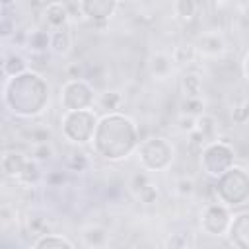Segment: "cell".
I'll return each instance as SVG.
<instances>
[{"mask_svg":"<svg viewBox=\"0 0 249 249\" xmlns=\"http://www.w3.org/2000/svg\"><path fill=\"white\" fill-rule=\"evenodd\" d=\"M138 144V128L134 121L121 113L105 115L97 121L93 134V150L109 161L126 158Z\"/></svg>","mask_w":249,"mask_h":249,"instance_id":"cell-1","label":"cell"},{"mask_svg":"<svg viewBox=\"0 0 249 249\" xmlns=\"http://www.w3.org/2000/svg\"><path fill=\"white\" fill-rule=\"evenodd\" d=\"M216 196L226 206H239L249 198V173L241 167H231L214 185Z\"/></svg>","mask_w":249,"mask_h":249,"instance_id":"cell-2","label":"cell"},{"mask_svg":"<svg viewBox=\"0 0 249 249\" xmlns=\"http://www.w3.org/2000/svg\"><path fill=\"white\" fill-rule=\"evenodd\" d=\"M97 126L95 113L91 109L86 111H64L60 117V130L62 136L74 144H86L93 138Z\"/></svg>","mask_w":249,"mask_h":249,"instance_id":"cell-3","label":"cell"},{"mask_svg":"<svg viewBox=\"0 0 249 249\" xmlns=\"http://www.w3.org/2000/svg\"><path fill=\"white\" fill-rule=\"evenodd\" d=\"M138 158L148 171H165L173 161V146L163 136H150L142 140L138 148Z\"/></svg>","mask_w":249,"mask_h":249,"instance_id":"cell-4","label":"cell"},{"mask_svg":"<svg viewBox=\"0 0 249 249\" xmlns=\"http://www.w3.org/2000/svg\"><path fill=\"white\" fill-rule=\"evenodd\" d=\"M235 152L233 148L224 140H214L204 146L200 154V167L210 177H222L226 171L233 167Z\"/></svg>","mask_w":249,"mask_h":249,"instance_id":"cell-5","label":"cell"},{"mask_svg":"<svg viewBox=\"0 0 249 249\" xmlns=\"http://www.w3.org/2000/svg\"><path fill=\"white\" fill-rule=\"evenodd\" d=\"M93 103L95 95L88 80H68L60 88V105L64 111H86Z\"/></svg>","mask_w":249,"mask_h":249,"instance_id":"cell-6","label":"cell"},{"mask_svg":"<svg viewBox=\"0 0 249 249\" xmlns=\"http://www.w3.org/2000/svg\"><path fill=\"white\" fill-rule=\"evenodd\" d=\"M231 220L233 218L228 206L222 202H206L200 210V228L210 237H222L226 231H230Z\"/></svg>","mask_w":249,"mask_h":249,"instance_id":"cell-7","label":"cell"},{"mask_svg":"<svg viewBox=\"0 0 249 249\" xmlns=\"http://www.w3.org/2000/svg\"><path fill=\"white\" fill-rule=\"evenodd\" d=\"M196 51H198V56H206V58H224L226 53H228V41H226V35L218 29V27H212V29H206L198 35V41H196Z\"/></svg>","mask_w":249,"mask_h":249,"instance_id":"cell-8","label":"cell"},{"mask_svg":"<svg viewBox=\"0 0 249 249\" xmlns=\"http://www.w3.org/2000/svg\"><path fill=\"white\" fill-rule=\"evenodd\" d=\"M41 16H43L45 29H49L51 33L56 31V29L68 27V23H70V12H68V6L64 2H49V4H45Z\"/></svg>","mask_w":249,"mask_h":249,"instance_id":"cell-9","label":"cell"},{"mask_svg":"<svg viewBox=\"0 0 249 249\" xmlns=\"http://www.w3.org/2000/svg\"><path fill=\"white\" fill-rule=\"evenodd\" d=\"M119 4L117 2H107V0H93V2H80V10L82 16L89 21H93L95 25L105 23L115 12H117Z\"/></svg>","mask_w":249,"mask_h":249,"instance_id":"cell-10","label":"cell"},{"mask_svg":"<svg viewBox=\"0 0 249 249\" xmlns=\"http://www.w3.org/2000/svg\"><path fill=\"white\" fill-rule=\"evenodd\" d=\"M173 66H175L173 56H171V53H165V51H156L148 58V72L156 82L169 80L173 74Z\"/></svg>","mask_w":249,"mask_h":249,"instance_id":"cell-11","label":"cell"},{"mask_svg":"<svg viewBox=\"0 0 249 249\" xmlns=\"http://www.w3.org/2000/svg\"><path fill=\"white\" fill-rule=\"evenodd\" d=\"M80 239L84 243V247L88 249H107L111 235L109 230L99 226V224H88L80 230Z\"/></svg>","mask_w":249,"mask_h":249,"instance_id":"cell-12","label":"cell"},{"mask_svg":"<svg viewBox=\"0 0 249 249\" xmlns=\"http://www.w3.org/2000/svg\"><path fill=\"white\" fill-rule=\"evenodd\" d=\"M230 241L237 249H249V212L233 216L230 226Z\"/></svg>","mask_w":249,"mask_h":249,"instance_id":"cell-13","label":"cell"},{"mask_svg":"<svg viewBox=\"0 0 249 249\" xmlns=\"http://www.w3.org/2000/svg\"><path fill=\"white\" fill-rule=\"evenodd\" d=\"M27 158H25V154H21V152H18V150H10V152H4V156H2V173H4V177H8V179H18L19 181V177H21V173L25 171V167H27Z\"/></svg>","mask_w":249,"mask_h":249,"instance_id":"cell-14","label":"cell"},{"mask_svg":"<svg viewBox=\"0 0 249 249\" xmlns=\"http://www.w3.org/2000/svg\"><path fill=\"white\" fill-rule=\"evenodd\" d=\"M179 89L183 93V99H202L204 95V84L198 72L187 70L183 72L181 80H179Z\"/></svg>","mask_w":249,"mask_h":249,"instance_id":"cell-15","label":"cell"},{"mask_svg":"<svg viewBox=\"0 0 249 249\" xmlns=\"http://www.w3.org/2000/svg\"><path fill=\"white\" fill-rule=\"evenodd\" d=\"M25 49L31 54H35V56L45 54L51 49V31L45 29V27H39V29L29 31L25 35Z\"/></svg>","mask_w":249,"mask_h":249,"instance_id":"cell-16","label":"cell"},{"mask_svg":"<svg viewBox=\"0 0 249 249\" xmlns=\"http://www.w3.org/2000/svg\"><path fill=\"white\" fill-rule=\"evenodd\" d=\"M72 45H74V35L70 31V27H62V29H56L51 33V51L56 56H66L70 53Z\"/></svg>","mask_w":249,"mask_h":249,"instance_id":"cell-17","label":"cell"},{"mask_svg":"<svg viewBox=\"0 0 249 249\" xmlns=\"http://www.w3.org/2000/svg\"><path fill=\"white\" fill-rule=\"evenodd\" d=\"M171 56H173V62L177 66H191L198 58V51H196V45L195 43L185 41V43H179V45L173 47Z\"/></svg>","mask_w":249,"mask_h":249,"instance_id":"cell-18","label":"cell"},{"mask_svg":"<svg viewBox=\"0 0 249 249\" xmlns=\"http://www.w3.org/2000/svg\"><path fill=\"white\" fill-rule=\"evenodd\" d=\"M95 103H97V107H99L101 111H107V113L111 115V113H117V111L123 107L124 95H123L119 89H105V91L99 93V97L95 99Z\"/></svg>","mask_w":249,"mask_h":249,"instance_id":"cell-19","label":"cell"},{"mask_svg":"<svg viewBox=\"0 0 249 249\" xmlns=\"http://www.w3.org/2000/svg\"><path fill=\"white\" fill-rule=\"evenodd\" d=\"M218 130H220V126H218V121H216L214 115L202 113L200 117H196V132L202 134V138H204L208 144L216 140Z\"/></svg>","mask_w":249,"mask_h":249,"instance_id":"cell-20","label":"cell"},{"mask_svg":"<svg viewBox=\"0 0 249 249\" xmlns=\"http://www.w3.org/2000/svg\"><path fill=\"white\" fill-rule=\"evenodd\" d=\"M2 70H4V76L6 78H16V76H21L27 72V60L19 54V53H12L4 58V64H2Z\"/></svg>","mask_w":249,"mask_h":249,"instance_id":"cell-21","label":"cell"},{"mask_svg":"<svg viewBox=\"0 0 249 249\" xmlns=\"http://www.w3.org/2000/svg\"><path fill=\"white\" fill-rule=\"evenodd\" d=\"M171 12L179 21L187 23V21L195 19V16L198 12V4L193 2V0H177V2L171 4Z\"/></svg>","mask_w":249,"mask_h":249,"instance_id":"cell-22","label":"cell"},{"mask_svg":"<svg viewBox=\"0 0 249 249\" xmlns=\"http://www.w3.org/2000/svg\"><path fill=\"white\" fill-rule=\"evenodd\" d=\"M23 138L31 144V146H37V144H47L53 140V132L47 124H35L31 128H25L23 130Z\"/></svg>","mask_w":249,"mask_h":249,"instance_id":"cell-23","label":"cell"},{"mask_svg":"<svg viewBox=\"0 0 249 249\" xmlns=\"http://www.w3.org/2000/svg\"><path fill=\"white\" fill-rule=\"evenodd\" d=\"M173 193L179 196V198H191L195 193H196V183L191 175H179L175 181H173Z\"/></svg>","mask_w":249,"mask_h":249,"instance_id":"cell-24","label":"cell"},{"mask_svg":"<svg viewBox=\"0 0 249 249\" xmlns=\"http://www.w3.org/2000/svg\"><path fill=\"white\" fill-rule=\"evenodd\" d=\"M150 183H154L152 181V175L148 173V169H138L136 173H132V177H130V181H128V189H130V193L136 196L140 191H144Z\"/></svg>","mask_w":249,"mask_h":249,"instance_id":"cell-25","label":"cell"},{"mask_svg":"<svg viewBox=\"0 0 249 249\" xmlns=\"http://www.w3.org/2000/svg\"><path fill=\"white\" fill-rule=\"evenodd\" d=\"M53 156H54V148H53V144H51V142L31 146V150H29V160H33L35 163L49 161V160H53Z\"/></svg>","mask_w":249,"mask_h":249,"instance_id":"cell-26","label":"cell"},{"mask_svg":"<svg viewBox=\"0 0 249 249\" xmlns=\"http://www.w3.org/2000/svg\"><path fill=\"white\" fill-rule=\"evenodd\" d=\"M25 226L29 230V233L33 235H49V220L45 216H29L25 220Z\"/></svg>","mask_w":249,"mask_h":249,"instance_id":"cell-27","label":"cell"},{"mask_svg":"<svg viewBox=\"0 0 249 249\" xmlns=\"http://www.w3.org/2000/svg\"><path fill=\"white\" fill-rule=\"evenodd\" d=\"M179 109L181 115H191V117H200L202 113H206L202 99H183L179 103Z\"/></svg>","mask_w":249,"mask_h":249,"instance_id":"cell-28","label":"cell"},{"mask_svg":"<svg viewBox=\"0 0 249 249\" xmlns=\"http://www.w3.org/2000/svg\"><path fill=\"white\" fill-rule=\"evenodd\" d=\"M66 165H68V169H72V171H84V169L89 165V161H88V156H86L84 152L74 150V152H70V154L66 156Z\"/></svg>","mask_w":249,"mask_h":249,"instance_id":"cell-29","label":"cell"},{"mask_svg":"<svg viewBox=\"0 0 249 249\" xmlns=\"http://www.w3.org/2000/svg\"><path fill=\"white\" fill-rule=\"evenodd\" d=\"M175 128H177L181 134H185V136L193 134V132L196 130V117L181 115V113H179V117H177V121H175Z\"/></svg>","mask_w":249,"mask_h":249,"instance_id":"cell-30","label":"cell"},{"mask_svg":"<svg viewBox=\"0 0 249 249\" xmlns=\"http://www.w3.org/2000/svg\"><path fill=\"white\" fill-rule=\"evenodd\" d=\"M136 198L142 202V204H156L158 200H160V189H158V185L156 183H150L144 191H140L138 195H136Z\"/></svg>","mask_w":249,"mask_h":249,"instance_id":"cell-31","label":"cell"},{"mask_svg":"<svg viewBox=\"0 0 249 249\" xmlns=\"http://www.w3.org/2000/svg\"><path fill=\"white\" fill-rule=\"evenodd\" d=\"M165 249H189V233L177 231L165 239Z\"/></svg>","mask_w":249,"mask_h":249,"instance_id":"cell-32","label":"cell"},{"mask_svg":"<svg viewBox=\"0 0 249 249\" xmlns=\"http://www.w3.org/2000/svg\"><path fill=\"white\" fill-rule=\"evenodd\" d=\"M231 119H233L237 124H243V123L249 121V99L239 101V103L231 109Z\"/></svg>","mask_w":249,"mask_h":249,"instance_id":"cell-33","label":"cell"},{"mask_svg":"<svg viewBox=\"0 0 249 249\" xmlns=\"http://www.w3.org/2000/svg\"><path fill=\"white\" fill-rule=\"evenodd\" d=\"M45 183L49 187H62V183H64V171H51V173H47Z\"/></svg>","mask_w":249,"mask_h":249,"instance_id":"cell-34","label":"cell"},{"mask_svg":"<svg viewBox=\"0 0 249 249\" xmlns=\"http://www.w3.org/2000/svg\"><path fill=\"white\" fill-rule=\"evenodd\" d=\"M132 249H158V245L154 241H150V239H140V241L134 243Z\"/></svg>","mask_w":249,"mask_h":249,"instance_id":"cell-35","label":"cell"},{"mask_svg":"<svg viewBox=\"0 0 249 249\" xmlns=\"http://www.w3.org/2000/svg\"><path fill=\"white\" fill-rule=\"evenodd\" d=\"M241 72H243L245 80L249 82V51L243 54V60H241Z\"/></svg>","mask_w":249,"mask_h":249,"instance_id":"cell-36","label":"cell"},{"mask_svg":"<svg viewBox=\"0 0 249 249\" xmlns=\"http://www.w3.org/2000/svg\"><path fill=\"white\" fill-rule=\"evenodd\" d=\"M239 8H241V16H243V18H245V19L249 21V2H245V4H241Z\"/></svg>","mask_w":249,"mask_h":249,"instance_id":"cell-37","label":"cell"}]
</instances>
